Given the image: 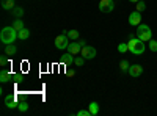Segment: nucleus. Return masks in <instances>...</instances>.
Instances as JSON below:
<instances>
[{
    "mask_svg": "<svg viewBox=\"0 0 157 116\" xmlns=\"http://www.w3.org/2000/svg\"><path fill=\"white\" fill-rule=\"evenodd\" d=\"M16 38H17V30L13 27H3L2 32H0V41H2L5 46L6 44H13L16 41Z\"/></svg>",
    "mask_w": 157,
    "mask_h": 116,
    "instance_id": "nucleus-1",
    "label": "nucleus"
},
{
    "mask_svg": "<svg viewBox=\"0 0 157 116\" xmlns=\"http://www.w3.org/2000/svg\"><path fill=\"white\" fill-rule=\"evenodd\" d=\"M127 46H129V52L132 55H141L146 50L145 41H141L140 38H132V39H129Z\"/></svg>",
    "mask_w": 157,
    "mask_h": 116,
    "instance_id": "nucleus-2",
    "label": "nucleus"
},
{
    "mask_svg": "<svg viewBox=\"0 0 157 116\" xmlns=\"http://www.w3.org/2000/svg\"><path fill=\"white\" fill-rule=\"evenodd\" d=\"M137 38H140L141 41L148 43L149 39H152V30L145 24H140L137 27Z\"/></svg>",
    "mask_w": 157,
    "mask_h": 116,
    "instance_id": "nucleus-3",
    "label": "nucleus"
},
{
    "mask_svg": "<svg viewBox=\"0 0 157 116\" xmlns=\"http://www.w3.org/2000/svg\"><path fill=\"white\" fill-rule=\"evenodd\" d=\"M83 46H86V44H85V39H77V41H74V43H69L68 52L72 54V55H78V54L82 52V47H83Z\"/></svg>",
    "mask_w": 157,
    "mask_h": 116,
    "instance_id": "nucleus-4",
    "label": "nucleus"
},
{
    "mask_svg": "<svg viewBox=\"0 0 157 116\" xmlns=\"http://www.w3.org/2000/svg\"><path fill=\"white\" fill-rule=\"evenodd\" d=\"M68 46H69V38H68V35H66V33L58 35V36L55 38V47H57L58 50H64V49H68Z\"/></svg>",
    "mask_w": 157,
    "mask_h": 116,
    "instance_id": "nucleus-5",
    "label": "nucleus"
},
{
    "mask_svg": "<svg viewBox=\"0 0 157 116\" xmlns=\"http://www.w3.org/2000/svg\"><path fill=\"white\" fill-rule=\"evenodd\" d=\"M113 9H115L113 0H101L99 2V11L101 13H112Z\"/></svg>",
    "mask_w": 157,
    "mask_h": 116,
    "instance_id": "nucleus-6",
    "label": "nucleus"
},
{
    "mask_svg": "<svg viewBox=\"0 0 157 116\" xmlns=\"http://www.w3.org/2000/svg\"><path fill=\"white\" fill-rule=\"evenodd\" d=\"M80 55H82L85 60H93V58L96 57V49H94L93 46H83Z\"/></svg>",
    "mask_w": 157,
    "mask_h": 116,
    "instance_id": "nucleus-7",
    "label": "nucleus"
},
{
    "mask_svg": "<svg viewBox=\"0 0 157 116\" xmlns=\"http://www.w3.org/2000/svg\"><path fill=\"white\" fill-rule=\"evenodd\" d=\"M129 24L132 25V27H138V25L141 24V13L140 11H134L129 14Z\"/></svg>",
    "mask_w": 157,
    "mask_h": 116,
    "instance_id": "nucleus-8",
    "label": "nucleus"
},
{
    "mask_svg": "<svg viewBox=\"0 0 157 116\" xmlns=\"http://www.w3.org/2000/svg\"><path fill=\"white\" fill-rule=\"evenodd\" d=\"M5 105H6L8 108H17V105H19L17 96H14V94L6 96V97H5Z\"/></svg>",
    "mask_w": 157,
    "mask_h": 116,
    "instance_id": "nucleus-9",
    "label": "nucleus"
},
{
    "mask_svg": "<svg viewBox=\"0 0 157 116\" xmlns=\"http://www.w3.org/2000/svg\"><path fill=\"white\" fill-rule=\"evenodd\" d=\"M129 75L130 77H134V79H135V77H140L141 75V72H143V68L140 66V64H130V68H129Z\"/></svg>",
    "mask_w": 157,
    "mask_h": 116,
    "instance_id": "nucleus-10",
    "label": "nucleus"
},
{
    "mask_svg": "<svg viewBox=\"0 0 157 116\" xmlns=\"http://www.w3.org/2000/svg\"><path fill=\"white\" fill-rule=\"evenodd\" d=\"M0 3H2V8L6 9V11H11L13 8H14V0H0Z\"/></svg>",
    "mask_w": 157,
    "mask_h": 116,
    "instance_id": "nucleus-11",
    "label": "nucleus"
},
{
    "mask_svg": "<svg viewBox=\"0 0 157 116\" xmlns=\"http://www.w3.org/2000/svg\"><path fill=\"white\" fill-rule=\"evenodd\" d=\"M61 63L63 64H66V66H68V64H71V63H74V55L72 54H64V55H61Z\"/></svg>",
    "mask_w": 157,
    "mask_h": 116,
    "instance_id": "nucleus-12",
    "label": "nucleus"
},
{
    "mask_svg": "<svg viewBox=\"0 0 157 116\" xmlns=\"http://www.w3.org/2000/svg\"><path fill=\"white\" fill-rule=\"evenodd\" d=\"M5 54H6V55H10V57L16 55V54H17L16 46H13V44H6V46H5Z\"/></svg>",
    "mask_w": 157,
    "mask_h": 116,
    "instance_id": "nucleus-13",
    "label": "nucleus"
},
{
    "mask_svg": "<svg viewBox=\"0 0 157 116\" xmlns=\"http://www.w3.org/2000/svg\"><path fill=\"white\" fill-rule=\"evenodd\" d=\"M17 38H19V39H29V38H30V30L24 27L22 30L17 32Z\"/></svg>",
    "mask_w": 157,
    "mask_h": 116,
    "instance_id": "nucleus-14",
    "label": "nucleus"
},
{
    "mask_svg": "<svg viewBox=\"0 0 157 116\" xmlns=\"http://www.w3.org/2000/svg\"><path fill=\"white\" fill-rule=\"evenodd\" d=\"M10 79H11V74L6 69H2V72H0V82H2V83H8Z\"/></svg>",
    "mask_w": 157,
    "mask_h": 116,
    "instance_id": "nucleus-15",
    "label": "nucleus"
},
{
    "mask_svg": "<svg viewBox=\"0 0 157 116\" xmlns=\"http://www.w3.org/2000/svg\"><path fill=\"white\" fill-rule=\"evenodd\" d=\"M88 110L91 113V116H96L99 113V105H98V102H91V104L88 105Z\"/></svg>",
    "mask_w": 157,
    "mask_h": 116,
    "instance_id": "nucleus-16",
    "label": "nucleus"
},
{
    "mask_svg": "<svg viewBox=\"0 0 157 116\" xmlns=\"http://www.w3.org/2000/svg\"><path fill=\"white\" fill-rule=\"evenodd\" d=\"M13 27H14L17 32L22 30V28H24V21H22V17H16L14 22H13Z\"/></svg>",
    "mask_w": 157,
    "mask_h": 116,
    "instance_id": "nucleus-17",
    "label": "nucleus"
},
{
    "mask_svg": "<svg viewBox=\"0 0 157 116\" xmlns=\"http://www.w3.org/2000/svg\"><path fill=\"white\" fill-rule=\"evenodd\" d=\"M66 35H68L69 39H72V41H77L78 38H80V35H78V32H77V30H68V32H66Z\"/></svg>",
    "mask_w": 157,
    "mask_h": 116,
    "instance_id": "nucleus-18",
    "label": "nucleus"
},
{
    "mask_svg": "<svg viewBox=\"0 0 157 116\" xmlns=\"http://www.w3.org/2000/svg\"><path fill=\"white\" fill-rule=\"evenodd\" d=\"M11 13H13V16H14V17H22V16H24V8L14 6V8L11 9Z\"/></svg>",
    "mask_w": 157,
    "mask_h": 116,
    "instance_id": "nucleus-19",
    "label": "nucleus"
},
{
    "mask_svg": "<svg viewBox=\"0 0 157 116\" xmlns=\"http://www.w3.org/2000/svg\"><path fill=\"white\" fill-rule=\"evenodd\" d=\"M148 47H149L151 52H157V41L155 39H149L148 41Z\"/></svg>",
    "mask_w": 157,
    "mask_h": 116,
    "instance_id": "nucleus-20",
    "label": "nucleus"
},
{
    "mask_svg": "<svg viewBox=\"0 0 157 116\" xmlns=\"http://www.w3.org/2000/svg\"><path fill=\"white\" fill-rule=\"evenodd\" d=\"M135 9H137V11H140V13H141V11H145V9H146V3L143 2V0H140V2H137V3H135Z\"/></svg>",
    "mask_w": 157,
    "mask_h": 116,
    "instance_id": "nucleus-21",
    "label": "nucleus"
},
{
    "mask_svg": "<svg viewBox=\"0 0 157 116\" xmlns=\"http://www.w3.org/2000/svg\"><path fill=\"white\" fill-rule=\"evenodd\" d=\"M17 108H19V111H22V113H25L29 110V102H19V105H17Z\"/></svg>",
    "mask_w": 157,
    "mask_h": 116,
    "instance_id": "nucleus-22",
    "label": "nucleus"
},
{
    "mask_svg": "<svg viewBox=\"0 0 157 116\" xmlns=\"http://www.w3.org/2000/svg\"><path fill=\"white\" fill-rule=\"evenodd\" d=\"M120 68H121V71H123V72H127V71H129V68H130V64H129V61H127V60H123V61L120 63Z\"/></svg>",
    "mask_w": 157,
    "mask_h": 116,
    "instance_id": "nucleus-23",
    "label": "nucleus"
},
{
    "mask_svg": "<svg viewBox=\"0 0 157 116\" xmlns=\"http://www.w3.org/2000/svg\"><path fill=\"white\" fill-rule=\"evenodd\" d=\"M129 50V46H127V43H121L120 46H118V52L120 54H126Z\"/></svg>",
    "mask_w": 157,
    "mask_h": 116,
    "instance_id": "nucleus-24",
    "label": "nucleus"
},
{
    "mask_svg": "<svg viewBox=\"0 0 157 116\" xmlns=\"http://www.w3.org/2000/svg\"><path fill=\"white\" fill-rule=\"evenodd\" d=\"M83 63H85V58H83V57H77V58H74V64H75V66H82Z\"/></svg>",
    "mask_w": 157,
    "mask_h": 116,
    "instance_id": "nucleus-25",
    "label": "nucleus"
},
{
    "mask_svg": "<svg viewBox=\"0 0 157 116\" xmlns=\"http://www.w3.org/2000/svg\"><path fill=\"white\" fill-rule=\"evenodd\" d=\"M6 63H8V57H6V54H5V55L0 57V66H6Z\"/></svg>",
    "mask_w": 157,
    "mask_h": 116,
    "instance_id": "nucleus-26",
    "label": "nucleus"
},
{
    "mask_svg": "<svg viewBox=\"0 0 157 116\" xmlns=\"http://www.w3.org/2000/svg\"><path fill=\"white\" fill-rule=\"evenodd\" d=\"M77 116H91L90 110H80V111H77Z\"/></svg>",
    "mask_w": 157,
    "mask_h": 116,
    "instance_id": "nucleus-27",
    "label": "nucleus"
},
{
    "mask_svg": "<svg viewBox=\"0 0 157 116\" xmlns=\"http://www.w3.org/2000/svg\"><path fill=\"white\" fill-rule=\"evenodd\" d=\"M66 74H68L69 77H74V75H75V71H71V69H68V71H66Z\"/></svg>",
    "mask_w": 157,
    "mask_h": 116,
    "instance_id": "nucleus-28",
    "label": "nucleus"
},
{
    "mask_svg": "<svg viewBox=\"0 0 157 116\" xmlns=\"http://www.w3.org/2000/svg\"><path fill=\"white\" fill-rule=\"evenodd\" d=\"M14 80H16V82L21 80V74H16V75H14Z\"/></svg>",
    "mask_w": 157,
    "mask_h": 116,
    "instance_id": "nucleus-29",
    "label": "nucleus"
},
{
    "mask_svg": "<svg viewBox=\"0 0 157 116\" xmlns=\"http://www.w3.org/2000/svg\"><path fill=\"white\" fill-rule=\"evenodd\" d=\"M127 38H129V39H132V38H135V35H134V33H129Z\"/></svg>",
    "mask_w": 157,
    "mask_h": 116,
    "instance_id": "nucleus-30",
    "label": "nucleus"
},
{
    "mask_svg": "<svg viewBox=\"0 0 157 116\" xmlns=\"http://www.w3.org/2000/svg\"><path fill=\"white\" fill-rule=\"evenodd\" d=\"M129 2H132V3H137V2H140V0H129Z\"/></svg>",
    "mask_w": 157,
    "mask_h": 116,
    "instance_id": "nucleus-31",
    "label": "nucleus"
}]
</instances>
